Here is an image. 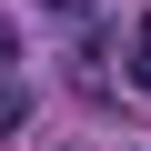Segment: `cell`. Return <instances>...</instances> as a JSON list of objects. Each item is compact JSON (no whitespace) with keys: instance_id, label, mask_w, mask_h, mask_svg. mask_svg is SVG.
<instances>
[{"instance_id":"cell-1","label":"cell","mask_w":151,"mask_h":151,"mask_svg":"<svg viewBox=\"0 0 151 151\" xmlns=\"http://www.w3.org/2000/svg\"><path fill=\"white\" fill-rule=\"evenodd\" d=\"M121 81H131V91H141V101H151V20H141V30H131V40H121Z\"/></svg>"},{"instance_id":"cell-2","label":"cell","mask_w":151,"mask_h":151,"mask_svg":"<svg viewBox=\"0 0 151 151\" xmlns=\"http://www.w3.org/2000/svg\"><path fill=\"white\" fill-rule=\"evenodd\" d=\"M20 121H30V91H0V141H10Z\"/></svg>"},{"instance_id":"cell-3","label":"cell","mask_w":151,"mask_h":151,"mask_svg":"<svg viewBox=\"0 0 151 151\" xmlns=\"http://www.w3.org/2000/svg\"><path fill=\"white\" fill-rule=\"evenodd\" d=\"M10 60H20V30H10V20H0V70H10Z\"/></svg>"}]
</instances>
